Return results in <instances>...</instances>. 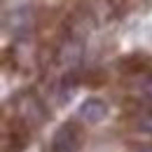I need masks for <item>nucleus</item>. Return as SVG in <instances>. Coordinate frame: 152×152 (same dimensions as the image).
<instances>
[{
    "mask_svg": "<svg viewBox=\"0 0 152 152\" xmlns=\"http://www.w3.org/2000/svg\"><path fill=\"white\" fill-rule=\"evenodd\" d=\"M143 152H152V150H143Z\"/></svg>",
    "mask_w": 152,
    "mask_h": 152,
    "instance_id": "nucleus-9",
    "label": "nucleus"
},
{
    "mask_svg": "<svg viewBox=\"0 0 152 152\" xmlns=\"http://www.w3.org/2000/svg\"><path fill=\"white\" fill-rule=\"evenodd\" d=\"M33 23H35V12L31 7H17L5 17V28L17 38L28 35L33 31Z\"/></svg>",
    "mask_w": 152,
    "mask_h": 152,
    "instance_id": "nucleus-2",
    "label": "nucleus"
},
{
    "mask_svg": "<svg viewBox=\"0 0 152 152\" xmlns=\"http://www.w3.org/2000/svg\"><path fill=\"white\" fill-rule=\"evenodd\" d=\"M140 91H143V96H145L148 101H152V75L143 77V82H140Z\"/></svg>",
    "mask_w": 152,
    "mask_h": 152,
    "instance_id": "nucleus-8",
    "label": "nucleus"
},
{
    "mask_svg": "<svg viewBox=\"0 0 152 152\" xmlns=\"http://www.w3.org/2000/svg\"><path fill=\"white\" fill-rule=\"evenodd\" d=\"M82 145V129L75 122H66L52 140V152H77Z\"/></svg>",
    "mask_w": 152,
    "mask_h": 152,
    "instance_id": "nucleus-1",
    "label": "nucleus"
},
{
    "mask_svg": "<svg viewBox=\"0 0 152 152\" xmlns=\"http://www.w3.org/2000/svg\"><path fill=\"white\" fill-rule=\"evenodd\" d=\"M82 56H84V45H82L80 38H68L61 47H58V52H56V61L61 63V66H66V68L80 66Z\"/></svg>",
    "mask_w": 152,
    "mask_h": 152,
    "instance_id": "nucleus-4",
    "label": "nucleus"
},
{
    "mask_svg": "<svg viewBox=\"0 0 152 152\" xmlns=\"http://www.w3.org/2000/svg\"><path fill=\"white\" fill-rule=\"evenodd\" d=\"M80 84H82V73L77 70V66L75 68H68V73H63L61 80H58V84H56V101L61 105H66L68 101H73V96L80 89Z\"/></svg>",
    "mask_w": 152,
    "mask_h": 152,
    "instance_id": "nucleus-3",
    "label": "nucleus"
},
{
    "mask_svg": "<svg viewBox=\"0 0 152 152\" xmlns=\"http://www.w3.org/2000/svg\"><path fill=\"white\" fill-rule=\"evenodd\" d=\"M21 115L28 124H42L47 119V110L33 94H26V101L21 103Z\"/></svg>",
    "mask_w": 152,
    "mask_h": 152,
    "instance_id": "nucleus-6",
    "label": "nucleus"
},
{
    "mask_svg": "<svg viewBox=\"0 0 152 152\" xmlns=\"http://www.w3.org/2000/svg\"><path fill=\"white\" fill-rule=\"evenodd\" d=\"M80 119H84L87 124H98V122H103L105 117H108V103L105 101H101V98H87V101H82V105H80Z\"/></svg>",
    "mask_w": 152,
    "mask_h": 152,
    "instance_id": "nucleus-5",
    "label": "nucleus"
},
{
    "mask_svg": "<svg viewBox=\"0 0 152 152\" xmlns=\"http://www.w3.org/2000/svg\"><path fill=\"white\" fill-rule=\"evenodd\" d=\"M138 129L152 136V110H150V113H145V115H140V119H138Z\"/></svg>",
    "mask_w": 152,
    "mask_h": 152,
    "instance_id": "nucleus-7",
    "label": "nucleus"
}]
</instances>
